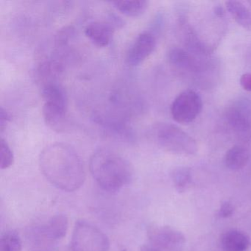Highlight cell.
I'll return each instance as SVG.
<instances>
[{"instance_id": "ac0fdd59", "label": "cell", "mask_w": 251, "mask_h": 251, "mask_svg": "<svg viewBox=\"0 0 251 251\" xmlns=\"http://www.w3.org/2000/svg\"><path fill=\"white\" fill-rule=\"evenodd\" d=\"M171 178L176 190L183 193L187 191L192 184V171L189 167H176L172 171Z\"/></svg>"}, {"instance_id": "5bb4252c", "label": "cell", "mask_w": 251, "mask_h": 251, "mask_svg": "<svg viewBox=\"0 0 251 251\" xmlns=\"http://www.w3.org/2000/svg\"><path fill=\"white\" fill-rule=\"evenodd\" d=\"M220 245L223 251H246L249 247V239L239 230H229L223 233Z\"/></svg>"}, {"instance_id": "44dd1931", "label": "cell", "mask_w": 251, "mask_h": 251, "mask_svg": "<svg viewBox=\"0 0 251 251\" xmlns=\"http://www.w3.org/2000/svg\"><path fill=\"white\" fill-rule=\"evenodd\" d=\"M234 212V207L230 202H224L220 206L218 211V215L222 218H227L233 215Z\"/></svg>"}, {"instance_id": "7a4b0ae2", "label": "cell", "mask_w": 251, "mask_h": 251, "mask_svg": "<svg viewBox=\"0 0 251 251\" xmlns=\"http://www.w3.org/2000/svg\"><path fill=\"white\" fill-rule=\"evenodd\" d=\"M89 168L98 184L108 192L120 190L133 178L130 162L109 148L96 150L91 156Z\"/></svg>"}, {"instance_id": "4fadbf2b", "label": "cell", "mask_w": 251, "mask_h": 251, "mask_svg": "<svg viewBox=\"0 0 251 251\" xmlns=\"http://www.w3.org/2000/svg\"><path fill=\"white\" fill-rule=\"evenodd\" d=\"M86 37L98 48H105L111 43L114 28L105 22H93L87 25L84 30Z\"/></svg>"}, {"instance_id": "603a6c76", "label": "cell", "mask_w": 251, "mask_h": 251, "mask_svg": "<svg viewBox=\"0 0 251 251\" xmlns=\"http://www.w3.org/2000/svg\"><path fill=\"white\" fill-rule=\"evenodd\" d=\"M239 82L244 90L251 92V73H245L242 75Z\"/></svg>"}, {"instance_id": "9c48e42d", "label": "cell", "mask_w": 251, "mask_h": 251, "mask_svg": "<svg viewBox=\"0 0 251 251\" xmlns=\"http://www.w3.org/2000/svg\"><path fill=\"white\" fill-rule=\"evenodd\" d=\"M206 57L199 56L180 48H173L169 51L167 58L170 65L176 70L186 74L199 77L211 68Z\"/></svg>"}, {"instance_id": "7402d4cb", "label": "cell", "mask_w": 251, "mask_h": 251, "mask_svg": "<svg viewBox=\"0 0 251 251\" xmlns=\"http://www.w3.org/2000/svg\"><path fill=\"white\" fill-rule=\"evenodd\" d=\"M11 121V116L3 107L0 108V131L1 133L5 130L8 123Z\"/></svg>"}, {"instance_id": "9a60e30c", "label": "cell", "mask_w": 251, "mask_h": 251, "mask_svg": "<svg viewBox=\"0 0 251 251\" xmlns=\"http://www.w3.org/2000/svg\"><path fill=\"white\" fill-rule=\"evenodd\" d=\"M249 159L248 150L243 145H235L226 152L224 164L229 170L238 171L248 164Z\"/></svg>"}, {"instance_id": "ffe728a7", "label": "cell", "mask_w": 251, "mask_h": 251, "mask_svg": "<svg viewBox=\"0 0 251 251\" xmlns=\"http://www.w3.org/2000/svg\"><path fill=\"white\" fill-rule=\"evenodd\" d=\"M14 155L8 144L4 139L0 142V167L2 170L9 168L14 164Z\"/></svg>"}, {"instance_id": "e0dca14e", "label": "cell", "mask_w": 251, "mask_h": 251, "mask_svg": "<svg viewBox=\"0 0 251 251\" xmlns=\"http://www.w3.org/2000/svg\"><path fill=\"white\" fill-rule=\"evenodd\" d=\"M111 5L121 14L130 17H138L144 14L148 8L149 2L145 0L133 1H115Z\"/></svg>"}, {"instance_id": "2e32d148", "label": "cell", "mask_w": 251, "mask_h": 251, "mask_svg": "<svg viewBox=\"0 0 251 251\" xmlns=\"http://www.w3.org/2000/svg\"><path fill=\"white\" fill-rule=\"evenodd\" d=\"M226 8L233 20L245 30L251 31V11L242 2L228 1L226 2Z\"/></svg>"}, {"instance_id": "52a82bcc", "label": "cell", "mask_w": 251, "mask_h": 251, "mask_svg": "<svg viewBox=\"0 0 251 251\" xmlns=\"http://www.w3.org/2000/svg\"><path fill=\"white\" fill-rule=\"evenodd\" d=\"M202 108V100L198 92L191 89L179 94L171 105L173 120L180 124H189L196 120Z\"/></svg>"}, {"instance_id": "3957f363", "label": "cell", "mask_w": 251, "mask_h": 251, "mask_svg": "<svg viewBox=\"0 0 251 251\" xmlns=\"http://www.w3.org/2000/svg\"><path fill=\"white\" fill-rule=\"evenodd\" d=\"M68 226L67 216L57 214L47 223L29 227L26 233L29 251H56L58 242L67 234Z\"/></svg>"}, {"instance_id": "8992f818", "label": "cell", "mask_w": 251, "mask_h": 251, "mask_svg": "<svg viewBox=\"0 0 251 251\" xmlns=\"http://www.w3.org/2000/svg\"><path fill=\"white\" fill-rule=\"evenodd\" d=\"M109 248V239L100 229L84 220L75 223L72 236V251H108Z\"/></svg>"}, {"instance_id": "cb8c5ba5", "label": "cell", "mask_w": 251, "mask_h": 251, "mask_svg": "<svg viewBox=\"0 0 251 251\" xmlns=\"http://www.w3.org/2000/svg\"><path fill=\"white\" fill-rule=\"evenodd\" d=\"M140 251H158L155 249V248H152V246L149 245V244H146V245H144L141 248Z\"/></svg>"}, {"instance_id": "8fae6325", "label": "cell", "mask_w": 251, "mask_h": 251, "mask_svg": "<svg viewBox=\"0 0 251 251\" xmlns=\"http://www.w3.org/2000/svg\"><path fill=\"white\" fill-rule=\"evenodd\" d=\"M155 36L151 32H143L135 39L127 53V62L130 67H137L155 50Z\"/></svg>"}, {"instance_id": "30bf717a", "label": "cell", "mask_w": 251, "mask_h": 251, "mask_svg": "<svg viewBox=\"0 0 251 251\" xmlns=\"http://www.w3.org/2000/svg\"><path fill=\"white\" fill-rule=\"evenodd\" d=\"M225 118L240 142L251 144V111L246 104L237 103L228 107Z\"/></svg>"}, {"instance_id": "d6986e66", "label": "cell", "mask_w": 251, "mask_h": 251, "mask_svg": "<svg viewBox=\"0 0 251 251\" xmlns=\"http://www.w3.org/2000/svg\"><path fill=\"white\" fill-rule=\"evenodd\" d=\"M23 242L20 235L14 230H7L0 239V251H22Z\"/></svg>"}, {"instance_id": "7c38bea8", "label": "cell", "mask_w": 251, "mask_h": 251, "mask_svg": "<svg viewBox=\"0 0 251 251\" xmlns=\"http://www.w3.org/2000/svg\"><path fill=\"white\" fill-rule=\"evenodd\" d=\"M64 69V62L59 59V55L42 61L36 70L38 83L42 87L47 85L60 83Z\"/></svg>"}, {"instance_id": "6da1fadb", "label": "cell", "mask_w": 251, "mask_h": 251, "mask_svg": "<svg viewBox=\"0 0 251 251\" xmlns=\"http://www.w3.org/2000/svg\"><path fill=\"white\" fill-rule=\"evenodd\" d=\"M39 166L47 180L64 192L77 190L86 180L81 158L68 144L56 142L47 146L41 152Z\"/></svg>"}, {"instance_id": "ba28073f", "label": "cell", "mask_w": 251, "mask_h": 251, "mask_svg": "<svg viewBox=\"0 0 251 251\" xmlns=\"http://www.w3.org/2000/svg\"><path fill=\"white\" fill-rule=\"evenodd\" d=\"M148 237V244L158 251H183L186 244L184 235L170 226H150Z\"/></svg>"}, {"instance_id": "5b68a950", "label": "cell", "mask_w": 251, "mask_h": 251, "mask_svg": "<svg viewBox=\"0 0 251 251\" xmlns=\"http://www.w3.org/2000/svg\"><path fill=\"white\" fill-rule=\"evenodd\" d=\"M152 137L160 148L171 153L192 155H195L198 151L196 141L174 125H155L152 129Z\"/></svg>"}, {"instance_id": "277c9868", "label": "cell", "mask_w": 251, "mask_h": 251, "mask_svg": "<svg viewBox=\"0 0 251 251\" xmlns=\"http://www.w3.org/2000/svg\"><path fill=\"white\" fill-rule=\"evenodd\" d=\"M44 100L43 117L47 126L54 131L61 133L68 129V98L61 84H50L42 88Z\"/></svg>"}]
</instances>
